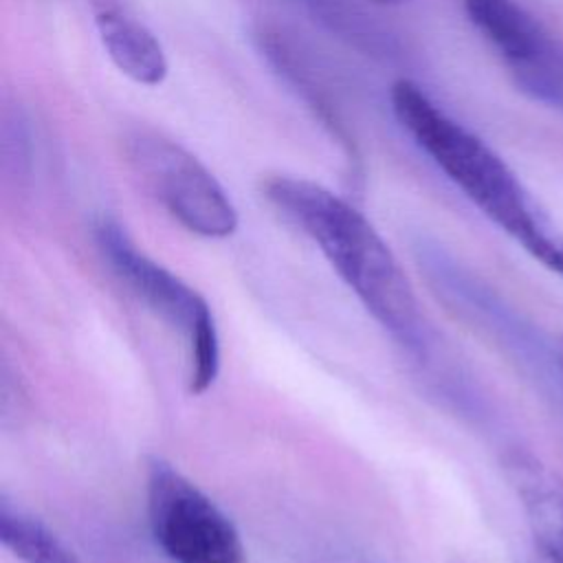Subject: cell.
Instances as JSON below:
<instances>
[{"mask_svg":"<svg viewBox=\"0 0 563 563\" xmlns=\"http://www.w3.org/2000/svg\"><path fill=\"white\" fill-rule=\"evenodd\" d=\"M266 200L299 229L374 317V321L411 356L427 383L453 365L438 354L413 288L376 227L332 189L299 176H271Z\"/></svg>","mask_w":563,"mask_h":563,"instance_id":"cell-1","label":"cell"},{"mask_svg":"<svg viewBox=\"0 0 563 563\" xmlns=\"http://www.w3.org/2000/svg\"><path fill=\"white\" fill-rule=\"evenodd\" d=\"M391 112L431 163L506 235L563 279V235L552 229L504 158L446 114L416 81L396 79Z\"/></svg>","mask_w":563,"mask_h":563,"instance_id":"cell-2","label":"cell"},{"mask_svg":"<svg viewBox=\"0 0 563 563\" xmlns=\"http://www.w3.org/2000/svg\"><path fill=\"white\" fill-rule=\"evenodd\" d=\"M413 260L446 310L506 356L563 422V358L559 345L554 347L537 323L442 244L420 238L413 246Z\"/></svg>","mask_w":563,"mask_h":563,"instance_id":"cell-3","label":"cell"},{"mask_svg":"<svg viewBox=\"0 0 563 563\" xmlns=\"http://www.w3.org/2000/svg\"><path fill=\"white\" fill-rule=\"evenodd\" d=\"M95 242L114 277L183 334L189 354V391L205 394L220 372V334L209 301L139 249L117 220H97Z\"/></svg>","mask_w":563,"mask_h":563,"instance_id":"cell-4","label":"cell"},{"mask_svg":"<svg viewBox=\"0 0 563 563\" xmlns=\"http://www.w3.org/2000/svg\"><path fill=\"white\" fill-rule=\"evenodd\" d=\"M150 534L172 563H244L246 550L229 515L163 457L147 462Z\"/></svg>","mask_w":563,"mask_h":563,"instance_id":"cell-5","label":"cell"},{"mask_svg":"<svg viewBox=\"0 0 563 563\" xmlns=\"http://www.w3.org/2000/svg\"><path fill=\"white\" fill-rule=\"evenodd\" d=\"M123 152L145 189L187 231L211 240L235 233V205L187 147L154 130H134L125 136Z\"/></svg>","mask_w":563,"mask_h":563,"instance_id":"cell-6","label":"cell"},{"mask_svg":"<svg viewBox=\"0 0 563 563\" xmlns=\"http://www.w3.org/2000/svg\"><path fill=\"white\" fill-rule=\"evenodd\" d=\"M464 9L519 90L563 117V44L517 0H464Z\"/></svg>","mask_w":563,"mask_h":563,"instance_id":"cell-7","label":"cell"},{"mask_svg":"<svg viewBox=\"0 0 563 563\" xmlns=\"http://www.w3.org/2000/svg\"><path fill=\"white\" fill-rule=\"evenodd\" d=\"M92 24L110 62L139 86H161L169 64L158 37L123 0H88Z\"/></svg>","mask_w":563,"mask_h":563,"instance_id":"cell-8","label":"cell"},{"mask_svg":"<svg viewBox=\"0 0 563 563\" xmlns=\"http://www.w3.org/2000/svg\"><path fill=\"white\" fill-rule=\"evenodd\" d=\"M504 471L534 543L550 563H563V475L526 449L506 451Z\"/></svg>","mask_w":563,"mask_h":563,"instance_id":"cell-9","label":"cell"},{"mask_svg":"<svg viewBox=\"0 0 563 563\" xmlns=\"http://www.w3.org/2000/svg\"><path fill=\"white\" fill-rule=\"evenodd\" d=\"M0 541L22 563H84L51 528L7 497L0 501Z\"/></svg>","mask_w":563,"mask_h":563,"instance_id":"cell-10","label":"cell"},{"mask_svg":"<svg viewBox=\"0 0 563 563\" xmlns=\"http://www.w3.org/2000/svg\"><path fill=\"white\" fill-rule=\"evenodd\" d=\"M374 2H383V4H398V2H405V0H374Z\"/></svg>","mask_w":563,"mask_h":563,"instance_id":"cell-11","label":"cell"},{"mask_svg":"<svg viewBox=\"0 0 563 563\" xmlns=\"http://www.w3.org/2000/svg\"><path fill=\"white\" fill-rule=\"evenodd\" d=\"M559 352H561V358H563V334H561V339H559Z\"/></svg>","mask_w":563,"mask_h":563,"instance_id":"cell-12","label":"cell"}]
</instances>
